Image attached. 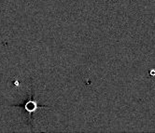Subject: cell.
<instances>
[{
	"instance_id": "6da1fadb",
	"label": "cell",
	"mask_w": 155,
	"mask_h": 133,
	"mask_svg": "<svg viewBox=\"0 0 155 133\" xmlns=\"http://www.w3.org/2000/svg\"><path fill=\"white\" fill-rule=\"evenodd\" d=\"M38 107V103H35V102H33V101H29L25 104V110L27 111L28 113H30V114L34 112L35 110H37Z\"/></svg>"
}]
</instances>
